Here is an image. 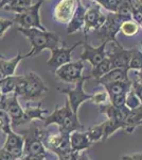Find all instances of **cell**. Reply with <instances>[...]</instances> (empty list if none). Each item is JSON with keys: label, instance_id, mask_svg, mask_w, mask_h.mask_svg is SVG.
Instances as JSON below:
<instances>
[{"label": "cell", "instance_id": "1", "mask_svg": "<svg viewBox=\"0 0 142 160\" xmlns=\"http://www.w3.org/2000/svg\"><path fill=\"white\" fill-rule=\"evenodd\" d=\"M17 30L22 35H25L31 44L30 52L25 55L27 58L35 57L44 50H51L61 46V38L55 32H51L48 30L44 31L37 28L25 29V28L18 27Z\"/></svg>", "mask_w": 142, "mask_h": 160}, {"label": "cell", "instance_id": "2", "mask_svg": "<svg viewBox=\"0 0 142 160\" xmlns=\"http://www.w3.org/2000/svg\"><path fill=\"white\" fill-rule=\"evenodd\" d=\"M48 92V87L43 79L34 72H29L21 76H17L14 94L22 97L28 102L42 99Z\"/></svg>", "mask_w": 142, "mask_h": 160}, {"label": "cell", "instance_id": "3", "mask_svg": "<svg viewBox=\"0 0 142 160\" xmlns=\"http://www.w3.org/2000/svg\"><path fill=\"white\" fill-rule=\"evenodd\" d=\"M24 137L25 140V149L24 155H31V156H47V148L44 145V137L45 132L36 127L34 124H31L29 129L22 130L18 132Z\"/></svg>", "mask_w": 142, "mask_h": 160}, {"label": "cell", "instance_id": "4", "mask_svg": "<svg viewBox=\"0 0 142 160\" xmlns=\"http://www.w3.org/2000/svg\"><path fill=\"white\" fill-rule=\"evenodd\" d=\"M44 0H38L34 4H31L29 8L25 10L24 12L15 14L13 22H16L19 25L20 28L25 29H31V28H37L40 30H47L42 25V19H40V7L43 6Z\"/></svg>", "mask_w": 142, "mask_h": 160}, {"label": "cell", "instance_id": "5", "mask_svg": "<svg viewBox=\"0 0 142 160\" xmlns=\"http://www.w3.org/2000/svg\"><path fill=\"white\" fill-rule=\"evenodd\" d=\"M90 79L89 76H83V78L74 83L73 88H66V89H58L62 94L67 95V100L69 102L72 112L77 115L79 109L85 102L91 99L92 94H88L84 91V83L86 80Z\"/></svg>", "mask_w": 142, "mask_h": 160}, {"label": "cell", "instance_id": "6", "mask_svg": "<svg viewBox=\"0 0 142 160\" xmlns=\"http://www.w3.org/2000/svg\"><path fill=\"white\" fill-rule=\"evenodd\" d=\"M0 107L6 110L9 117L11 118L12 130H14L18 126L29 123V121H28V118L25 114L24 108L20 106L17 95L14 94V93L11 95H3Z\"/></svg>", "mask_w": 142, "mask_h": 160}, {"label": "cell", "instance_id": "7", "mask_svg": "<svg viewBox=\"0 0 142 160\" xmlns=\"http://www.w3.org/2000/svg\"><path fill=\"white\" fill-rule=\"evenodd\" d=\"M125 18L121 17L117 13H108L106 15V20H105L104 25L100 28L98 31L101 40L103 42H116L117 41V34L120 32L121 25L123 22H125Z\"/></svg>", "mask_w": 142, "mask_h": 160}, {"label": "cell", "instance_id": "8", "mask_svg": "<svg viewBox=\"0 0 142 160\" xmlns=\"http://www.w3.org/2000/svg\"><path fill=\"white\" fill-rule=\"evenodd\" d=\"M84 61L79 60L76 62H69L65 65L55 69V76L59 81L65 83H76L83 78Z\"/></svg>", "mask_w": 142, "mask_h": 160}, {"label": "cell", "instance_id": "9", "mask_svg": "<svg viewBox=\"0 0 142 160\" xmlns=\"http://www.w3.org/2000/svg\"><path fill=\"white\" fill-rule=\"evenodd\" d=\"M82 44H83V42H79V43H76L74 45H72L71 47L59 46V47L51 49L50 50L51 57L47 61V65L50 66L51 68H53L54 71H55V69H57L58 68H61V66L71 62L72 52H73L76 47H79Z\"/></svg>", "mask_w": 142, "mask_h": 160}, {"label": "cell", "instance_id": "10", "mask_svg": "<svg viewBox=\"0 0 142 160\" xmlns=\"http://www.w3.org/2000/svg\"><path fill=\"white\" fill-rule=\"evenodd\" d=\"M112 49L110 51H106V56L112 63V68H127L131 60V49H125L119 44L118 41L110 42Z\"/></svg>", "mask_w": 142, "mask_h": 160}, {"label": "cell", "instance_id": "11", "mask_svg": "<svg viewBox=\"0 0 142 160\" xmlns=\"http://www.w3.org/2000/svg\"><path fill=\"white\" fill-rule=\"evenodd\" d=\"M106 20V15L101 12V6L98 3L91 4L85 13V24H84V34L85 37L87 33L91 30H99Z\"/></svg>", "mask_w": 142, "mask_h": 160}, {"label": "cell", "instance_id": "12", "mask_svg": "<svg viewBox=\"0 0 142 160\" xmlns=\"http://www.w3.org/2000/svg\"><path fill=\"white\" fill-rule=\"evenodd\" d=\"M83 51L81 53L82 61H88L91 64L92 68L97 66L101 63L105 58H106V46L108 45L107 42H103L100 46L94 47L90 45L89 43L83 42Z\"/></svg>", "mask_w": 142, "mask_h": 160}, {"label": "cell", "instance_id": "13", "mask_svg": "<svg viewBox=\"0 0 142 160\" xmlns=\"http://www.w3.org/2000/svg\"><path fill=\"white\" fill-rule=\"evenodd\" d=\"M76 8V0H59L53 9V19L58 24L68 25Z\"/></svg>", "mask_w": 142, "mask_h": 160}, {"label": "cell", "instance_id": "14", "mask_svg": "<svg viewBox=\"0 0 142 160\" xmlns=\"http://www.w3.org/2000/svg\"><path fill=\"white\" fill-rule=\"evenodd\" d=\"M6 142H4L3 148L12 154L16 159H20L24 156V149H25V140L24 137L17 132L11 131L7 133Z\"/></svg>", "mask_w": 142, "mask_h": 160}, {"label": "cell", "instance_id": "15", "mask_svg": "<svg viewBox=\"0 0 142 160\" xmlns=\"http://www.w3.org/2000/svg\"><path fill=\"white\" fill-rule=\"evenodd\" d=\"M87 8L82 4L81 1L76 2V11L73 13V16L70 19V22L67 25V33L69 35L76 33V31L81 30L84 28L85 24V13H86Z\"/></svg>", "mask_w": 142, "mask_h": 160}, {"label": "cell", "instance_id": "16", "mask_svg": "<svg viewBox=\"0 0 142 160\" xmlns=\"http://www.w3.org/2000/svg\"><path fill=\"white\" fill-rule=\"evenodd\" d=\"M128 77V69L127 68H112L106 75L101 77L100 79L95 80L98 84L105 86L108 83H113V82H124L130 81Z\"/></svg>", "mask_w": 142, "mask_h": 160}, {"label": "cell", "instance_id": "17", "mask_svg": "<svg viewBox=\"0 0 142 160\" xmlns=\"http://www.w3.org/2000/svg\"><path fill=\"white\" fill-rule=\"evenodd\" d=\"M91 142L89 141L85 131L76 130L70 133V148L73 152L81 153L87 151L91 146Z\"/></svg>", "mask_w": 142, "mask_h": 160}, {"label": "cell", "instance_id": "18", "mask_svg": "<svg viewBox=\"0 0 142 160\" xmlns=\"http://www.w3.org/2000/svg\"><path fill=\"white\" fill-rule=\"evenodd\" d=\"M139 125H142V105L135 110H130L123 130L126 133H133Z\"/></svg>", "mask_w": 142, "mask_h": 160}, {"label": "cell", "instance_id": "19", "mask_svg": "<svg viewBox=\"0 0 142 160\" xmlns=\"http://www.w3.org/2000/svg\"><path fill=\"white\" fill-rule=\"evenodd\" d=\"M25 114L27 117L29 123H31L34 120H40L45 121V117L50 113V111L48 109H43L42 108V102H38L37 105H31L30 102L27 104V107L24 109Z\"/></svg>", "mask_w": 142, "mask_h": 160}, {"label": "cell", "instance_id": "20", "mask_svg": "<svg viewBox=\"0 0 142 160\" xmlns=\"http://www.w3.org/2000/svg\"><path fill=\"white\" fill-rule=\"evenodd\" d=\"M25 58H27L25 56H22L21 53L18 51L17 55L12 59H6L3 58L2 60V63H1V68H2V71H3V74L4 76H15V72L17 69V66L18 64L21 62V60H24Z\"/></svg>", "mask_w": 142, "mask_h": 160}, {"label": "cell", "instance_id": "21", "mask_svg": "<svg viewBox=\"0 0 142 160\" xmlns=\"http://www.w3.org/2000/svg\"><path fill=\"white\" fill-rule=\"evenodd\" d=\"M131 80L124 82H113V83H108L103 86L105 88V91L107 92L108 96L112 97L119 94H126L131 88Z\"/></svg>", "mask_w": 142, "mask_h": 160}, {"label": "cell", "instance_id": "22", "mask_svg": "<svg viewBox=\"0 0 142 160\" xmlns=\"http://www.w3.org/2000/svg\"><path fill=\"white\" fill-rule=\"evenodd\" d=\"M112 63H110L109 59L106 57L101 63H99L97 66H94V68H92L91 72H90V74L88 76H89V78H94V80H98V79H100L101 77L104 76V75H106L108 72L112 71Z\"/></svg>", "mask_w": 142, "mask_h": 160}, {"label": "cell", "instance_id": "23", "mask_svg": "<svg viewBox=\"0 0 142 160\" xmlns=\"http://www.w3.org/2000/svg\"><path fill=\"white\" fill-rule=\"evenodd\" d=\"M104 122L98 124V125H94L89 127L87 130H85L87 137H88L89 141L91 143L94 142H99L103 140V136H104Z\"/></svg>", "mask_w": 142, "mask_h": 160}, {"label": "cell", "instance_id": "24", "mask_svg": "<svg viewBox=\"0 0 142 160\" xmlns=\"http://www.w3.org/2000/svg\"><path fill=\"white\" fill-rule=\"evenodd\" d=\"M31 4H32L31 3V0H10L9 3L3 8V10L18 14V13L24 12Z\"/></svg>", "mask_w": 142, "mask_h": 160}, {"label": "cell", "instance_id": "25", "mask_svg": "<svg viewBox=\"0 0 142 160\" xmlns=\"http://www.w3.org/2000/svg\"><path fill=\"white\" fill-rule=\"evenodd\" d=\"M17 76H7L0 80V91L2 95H11L15 91Z\"/></svg>", "mask_w": 142, "mask_h": 160}, {"label": "cell", "instance_id": "26", "mask_svg": "<svg viewBox=\"0 0 142 160\" xmlns=\"http://www.w3.org/2000/svg\"><path fill=\"white\" fill-rule=\"evenodd\" d=\"M131 53V60H130V64H128V71L131 69H134V71H138L141 72L142 71V52L141 50L135 49L133 48Z\"/></svg>", "mask_w": 142, "mask_h": 160}, {"label": "cell", "instance_id": "27", "mask_svg": "<svg viewBox=\"0 0 142 160\" xmlns=\"http://www.w3.org/2000/svg\"><path fill=\"white\" fill-rule=\"evenodd\" d=\"M138 31H139V25L131 19L123 22V24L121 25L120 28V32H122L126 37H133V35L137 34Z\"/></svg>", "mask_w": 142, "mask_h": 160}, {"label": "cell", "instance_id": "28", "mask_svg": "<svg viewBox=\"0 0 142 160\" xmlns=\"http://www.w3.org/2000/svg\"><path fill=\"white\" fill-rule=\"evenodd\" d=\"M0 130L6 133V135L13 131L11 118L9 117L7 111L4 109H2L1 107H0Z\"/></svg>", "mask_w": 142, "mask_h": 160}, {"label": "cell", "instance_id": "29", "mask_svg": "<svg viewBox=\"0 0 142 160\" xmlns=\"http://www.w3.org/2000/svg\"><path fill=\"white\" fill-rule=\"evenodd\" d=\"M142 104L140 102V100H139L138 97L136 96V94L134 93V91L131 90L126 93V98H125V107L127 108V109L130 110H135L137 108L140 107Z\"/></svg>", "mask_w": 142, "mask_h": 160}, {"label": "cell", "instance_id": "30", "mask_svg": "<svg viewBox=\"0 0 142 160\" xmlns=\"http://www.w3.org/2000/svg\"><path fill=\"white\" fill-rule=\"evenodd\" d=\"M94 1H97V3L100 4L101 7H103L104 9H106L112 13H116L119 3L122 0H94Z\"/></svg>", "mask_w": 142, "mask_h": 160}, {"label": "cell", "instance_id": "31", "mask_svg": "<svg viewBox=\"0 0 142 160\" xmlns=\"http://www.w3.org/2000/svg\"><path fill=\"white\" fill-rule=\"evenodd\" d=\"M109 99V96H108L107 92L106 91H101V92H98V93H94L92 94L91 96V102L94 104L98 105V106H101V105H105L106 102Z\"/></svg>", "mask_w": 142, "mask_h": 160}, {"label": "cell", "instance_id": "32", "mask_svg": "<svg viewBox=\"0 0 142 160\" xmlns=\"http://www.w3.org/2000/svg\"><path fill=\"white\" fill-rule=\"evenodd\" d=\"M125 98H126V94L116 95V96L109 97V100H110L109 104L113 106L115 108H122L125 106Z\"/></svg>", "mask_w": 142, "mask_h": 160}, {"label": "cell", "instance_id": "33", "mask_svg": "<svg viewBox=\"0 0 142 160\" xmlns=\"http://www.w3.org/2000/svg\"><path fill=\"white\" fill-rule=\"evenodd\" d=\"M13 20L12 19H7V18H2L0 17V38L3 37L7 33V31L13 26Z\"/></svg>", "mask_w": 142, "mask_h": 160}, {"label": "cell", "instance_id": "34", "mask_svg": "<svg viewBox=\"0 0 142 160\" xmlns=\"http://www.w3.org/2000/svg\"><path fill=\"white\" fill-rule=\"evenodd\" d=\"M131 90L134 91V93L136 94V96L138 97L140 102L142 104V82L140 81H136L131 83Z\"/></svg>", "mask_w": 142, "mask_h": 160}, {"label": "cell", "instance_id": "35", "mask_svg": "<svg viewBox=\"0 0 142 160\" xmlns=\"http://www.w3.org/2000/svg\"><path fill=\"white\" fill-rule=\"evenodd\" d=\"M0 160H19V159H16L12 154H10L9 152L2 148H0Z\"/></svg>", "mask_w": 142, "mask_h": 160}, {"label": "cell", "instance_id": "36", "mask_svg": "<svg viewBox=\"0 0 142 160\" xmlns=\"http://www.w3.org/2000/svg\"><path fill=\"white\" fill-rule=\"evenodd\" d=\"M19 160H47V156H31V155H25Z\"/></svg>", "mask_w": 142, "mask_h": 160}, {"label": "cell", "instance_id": "37", "mask_svg": "<svg viewBox=\"0 0 142 160\" xmlns=\"http://www.w3.org/2000/svg\"><path fill=\"white\" fill-rule=\"evenodd\" d=\"M76 160H90L89 157H88V154L86 153V152H81V153L79 154V156H77V159Z\"/></svg>", "mask_w": 142, "mask_h": 160}, {"label": "cell", "instance_id": "38", "mask_svg": "<svg viewBox=\"0 0 142 160\" xmlns=\"http://www.w3.org/2000/svg\"><path fill=\"white\" fill-rule=\"evenodd\" d=\"M121 160H139V159L136 158L134 155H125V156L121 157Z\"/></svg>", "mask_w": 142, "mask_h": 160}, {"label": "cell", "instance_id": "39", "mask_svg": "<svg viewBox=\"0 0 142 160\" xmlns=\"http://www.w3.org/2000/svg\"><path fill=\"white\" fill-rule=\"evenodd\" d=\"M3 58L4 57H2V56H0V80H2L4 78V74H3V71H2V68H1V63H2V60H3Z\"/></svg>", "mask_w": 142, "mask_h": 160}, {"label": "cell", "instance_id": "40", "mask_svg": "<svg viewBox=\"0 0 142 160\" xmlns=\"http://www.w3.org/2000/svg\"><path fill=\"white\" fill-rule=\"evenodd\" d=\"M9 2H10V0H0V10L3 9Z\"/></svg>", "mask_w": 142, "mask_h": 160}, {"label": "cell", "instance_id": "41", "mask_svg": "<svg viewBox=\"0 0 142 160\" xmlns=\"http://www.w3.org/2000/svg\"><path fill=\"white\" fill-rule=\"evenodd\" d=\"M134 156L136 158H138L139 160H142V153H137V154H134Z\"/></svg>", "mask_w": 142, "mask_h": 160}, {"label": "cell", "instance_id": "42", "mask_svg": "<svg viewBox=\"0 0 142 160\" xmlns=\"http://www.w3.org/2000/svg\"><path fill=\"white\" fill-rule=\"evenodd\" d=\"M138 78H139V81L142 82V71H141V72H139V74H138Z\"/></svg>", "mask_w": 142, "mask_h": 160}, {"label": "cell", "instance_id": "43", "mask_svg": "<svg viewBox=\"0 0 142 160\" xmlns=\"http://www.w3.org/2000/svg\"><path fill=\"white\" fill-rule=\"evenodd\" d=\"M76 2H77V1H81V0H76Z\"/></svg>", "mask_w": 142, "mask_h": 160}, {"label": "cell", "instance_id": "44", "mask_svg": "<svg viewBox=\"0 0 142 160\" xmlns=\"http://www.w3.org/2000/svg\"><path fill=\"white\" fill-rule=\"evenodd\" d=\"M141 46H142V43H141ZM141 52H142V48H141Z\"/></svg>", "mask_w": 142, "mask_h": 160}, {"label": "cell", "instance_id": "45", "mask_svg": "<svg viewBox=\"0 0 142 160\" xmlns=\"http://www.w3.org/2000/svg\"><path fill=\"white\" fill-rule=\"evenodd\" d=\"M140 25H141V27H142V22H141V24H140Z\"/></svg>", "mask_w": 142, "mask_h": 160}]
</instances>
